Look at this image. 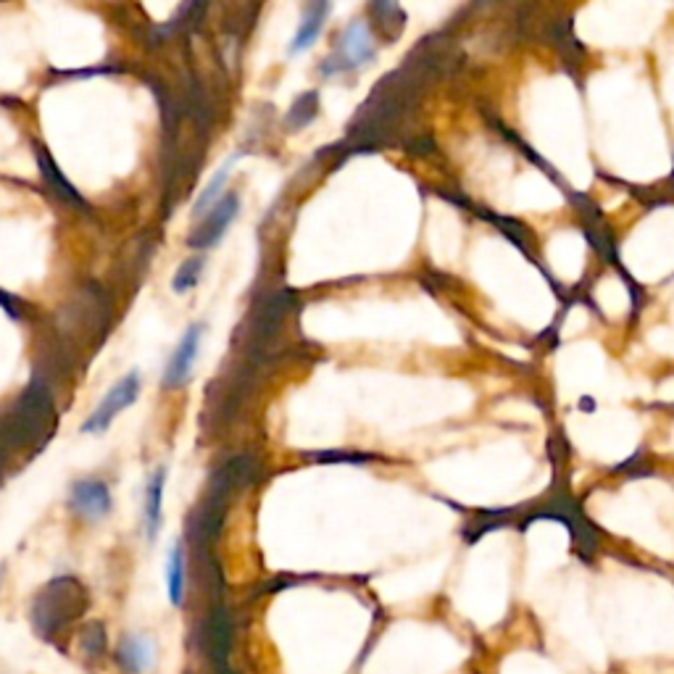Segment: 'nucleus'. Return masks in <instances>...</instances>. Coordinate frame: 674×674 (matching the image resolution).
I'll list each match as a JSON object with an SVG mask.
<instances>
[{"label": "nucleus", "mask_w": 674, "mask_h": 674, "mask_svg": "<svg viewBox=\"0 0 674 674\" xmlns=\"http://www.w3.org/2000/svg\"><path fill=\"white\" fill-rule=\"evenodd\" d=\"M204 333H206L204 321H192V325L185 329L182 340H179L175 354L169 356L167 369H163V383H161L163 387H169V390H179V387H185L190 383V375H192V367H196Z\"/></svg>", "instance_id": "nucleus-4"}, {"label": "nucleus", "mask_w": 674, "mask_h": 674, "mask_svg": "<svg viewBox=\"0 0 674 674\" xmlns=\"http://www.w3.org/2000/svg\"><path fill=\"white\" fill-rule=\"evenodd\" d=\"M311 462L319 464H364L375 462V454H346V450H325V454H308Z\"/></svg>", "instance_id": "nucleus-14"}, {"label": "nucleus", "mask_w": 674, "mask_h": 674, "mask_svg": "<svg viewBox=\"0 0 674 674\" xmlns=\"http://www.w3.org/2000/svg\"><path fill=\"white\" fill-rule=\"evenodd\" d=\"M38 156H40V167H42V171H46V177L50 179V185H53V188L59 190V196H63V198H67V200H71V204H80V206H85V200L80 198V192H77L75 188H71V185H69V179L63 177L61 171H59V167H56V163L48 159V153H46V150H40Z\"/></svg>", "instance_id": "nucleus-13"}, {"label": "nucleus", "mask_w": 674, "mask_h": 674, "mask_svg": "<svg viewBox=\"0 0 674 674\" xmlns=\"http://www.w3.org/2000/svg\"><path fill=\"white\" fill-rule=\"evenodd\" d=\"M317 113H319V92L308 90L296 100V103H293L288 117H285V127H288V132H298V129L311 125V121L317 119Z\"/></svg>", "instance_id": "nucleus-11"}, {"label": "nucleus", "mask_w": 674, "mask_h": 674, "mask_svg": "<svg viewBox=\"0 0 674 674\" xmlns=\"http://www.w3.org/2000/svg\"><path fill=\"white\" fill-rule=\"evenodd\" d=\"M185 577H188L185 575V546L177 541L167 556V595L171 606L185 604V585H188Z\"/></svg>", "instance_id": "nucleus-9"}, {"label": "nucleus", "mask_w": 674, "mask_h": 674, "mask_svg": "<svg viewBox=\"0 0 674 674\" xmlns=\"http://www.w3.org/2000/svg\"><path fill=\"white\" fill-rule=\"evenodd\" d=\"M579 408H583V412H595V400L591 396L579 398Z\"/></svg>", "instance_id": "nucleus-15"}, {"label": "nucleus", "mask_w": 674, "mask_h": 674, "mask_svg": "<svg viewBox=\"0 0 674 674\" xmlns=\"http://www.w3.org/2000/svg\"><path fill=\"white\" fill-rule=\"evenodd\" d=\"M117 658H119L121 670H127L129 674H142L153 666L156 648H153V643H150V637L129 633L121 637V643L117 648Z\"/></svg>", "instance_id": "nucleus-6"}, {"label": "nucleus", "mask_w": 674, "mask_h": 674, "mask_svg": "<svg viewBox=\"0 0 674 674\" xmlns=\"http://www.w3.org/2000/svg\"><path fill=\"white\" fill-rule=\"evenodd\" d=\"M206 267V256L204 254H192L190 258H185L182 267L177 269L175 283H171V288H175L177 296H185V293H190L196 285L200 283V275H204Z\"/></svg>", "instance_id": "nucleus-12"}, {"label": "nucleus", "mask_w": 674, "mask_h": 674, "mask_svg": "<svg viewBox=\"0 0 674 674\" xmlns=\"http://www.w3.org/2000/svg\"><path fill=\"white\" fill-rule=\"evenodd\" d=\"M71 508L82 514L85 519H103L111 512V493L109 485L98 479H82L71 485Z\"/></svg>", "instance_id": "nucleus-5"}, {"label": "nucleus", "mask_w": 674, "mask_h": 674, "mask_svg": "<svg viewBox=\"0 0 674 674\" xmlns=\"http://www.w3.org/2000/svg\"><path fill=\"white\" fill-rule=\"evenodd\" d=\"M329 13V3H311L304 13V21H300V27L296 30V38L290 42V56L304 53L317 42V38L325 30V19Z\"/></svg>", "instance_id": "nucleus-8"}, {"label": "nucleus", "mask_w": 674, "mask_h": 674, "mask_svg": "<svg viewBox=\"0 0 674 674\" xmlns=\"http://www.w3.org/2000/svg\"><path fill=\"white\" fill-rule=\"evenodd\" d=\"M375 42H371V32L367 21H350L343 32L340 46H337L333 59L321 63L325 75H337V71H350L364 67V63L375 61Z\"/></svg>", "instance_id": "nucleus-1"}, {"label": "nucleus", "mask_w": 674, "mask_h": 674, "mask_svg": "<svg viewBox=\"0 0 674 674\" xmlns=\"http://www.w3.org/2000/svg\"><path fill=\"white\" fill-rule=\"evenodd\" d=\"M138 393H140V375L138 371H129L127 377H121L119 383L106 393V398L100 400L96 412H92V417L82 425V433L96 435L109 429L111 422L117 419L125 408H129L135 400H138Z\"/></svg>", "instance_id": "nucleus-2"}, {"label": "nucleus", "mask_w": 674, "mask_h": 674, "mask_svg": "<svg viewBox=\"0 0 674 674\" xmlns=\"http://www.w3.org/2000/svg\"><path fill=\"white\" fill-rule=\"evenodd\" d=\"M163 485H167V469L159 466L153 477L146 485V506H142V519H146V537L150 543L159 537L161 522H163Z\"/></svg>", "instance_id": "nucleus-7"}, {"label": "nucleus", "mask_w": 674, "mask_h": 674, "mask_svg": "<svg viewBox=\"0 0 674 674\" xmlns=\"http://www.w3.org/2000/svg\"><path fill=\"white\" fill-rule=\"evenodd\" d=\"M238 159H240V153H235V156H229V159L225 163H221L217 175L211 177V182L206 185V190L198 196L196 206H192V217L204 219L206 214H209L214 209V206H217V200L221 198V190H225V185H227L229 171L235 169V163H238Z\"/></svg>", "instance_id": "nucleus-10"}, {"label": "nucleus", "mask_w": 674, "mask_h": 674, "mask_svg": "<svg viewBox=\"0 0 674 674\" xmlns=\"http://www.w3.org/2000/svg\"><path fill=\"white\" fill-rule=\"evenodd\" d=\"M240 209V196L238 192H227L217 200V206L200 219V225L196 232L188 238V246L192 250H209L214 246H219L221 238H225L227 227L232 225V219L238 217Z\"/></svg>", "instance_id": "nucleus-3"}]
</instances>
